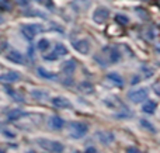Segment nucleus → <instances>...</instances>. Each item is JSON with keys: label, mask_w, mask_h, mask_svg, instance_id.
Here are the masks:
<instances>
[{"label": "nucleus", "mask_w": 160, "mask_h": 153, "mask_svg": "<svg viewBox=\"0 0 160 153\" xmlns=\"http://www.w3.org/2000/svg\"><path fill=\"white\" fill-rule=\"evenodd\" d=\"M73 48H75L78 52L83 53V55H87L90 52V42L87 39H79V41L73 42Z\"/></svg>", "instance_id": "nucleus-8"}, {"label": "nucleus", "mask_w": 160, "mask_h": 153, "mask_svg": "<svg viewBox=\"0 0 160 153\" xmlns=\"http://www.w3.org/2000/svg\"><path fill=\"white\" fill-rule=\"evenodd\" d=\"M156 49H158V51H159V52H160V42H159V44H158V45H156Z\"/></svg>", "instance_id": "nucleus-29"}, {"label": "nucleus", "mask_w": 160, "mask_h": 153, "mask_svg": "<svg viewBox=\"0 0 160 153\" xmlns=\"http://www.w3.org/2000/svg\"><path fill=\"white\" fill-rule=\"evenodd\" d=\"M7 59L10 62H13V63H18V65L25 63V56L22 55L21 52H18V51H11V52H8Z\"/></svg>", "instance_id": "nucleus-10"}, {"label": "nucleus", "mask_w": 160, "mask_h": 153, "mask_svg": "<svg viewBox=\"0 0 160 153\" xmlns=\"http://www.w3.org/2000/svg\"><path fill=\"white\" fill-rule=\"evenodd\" d=\"M97 139L100 141V142L102 143V145H111V143L114 142V139H115V136H114V134H111V132H97L96 134Z\"/></svg>", "instance_id": "nucleus-9"}, {"label": "nucleus", "mask_w": 160, "mask_h": 153, "mask_svg": "<svg viewBox=\"0 0 160 153\" xmlns=\"http://www.w3.org/2000/svg\"><path fill=\"white\" fill-rule=\"evenodd\" d=\"M159 3H160V0H159Z\"/></svg>", "instance_id": "nucleus-30"}, {"label": "nucleus", "mask_w": 160, "mask_h": 153, "mask_svg": "<svg viewBox=\"0 0 160 153\" xmlns=\"http://www.w3.org/2000/svg\"><path fill=\"white\" fill-rule=\"evenodd\" d=\"M52 104H53V107H56V108H70V101L68 100V98H65V97H53L52 98Z\"/></svg>", "instance_id": "nucleus-12"}, {"label": "nucleus", "mask_w": 160, "mask_h": 153, "mask_svg": "<svg viewBox=\"0 0 160 153\" xmlns=\"http://www.w3.org/2000/svg\"><path fill=\"white\" fill-rule=\"evenodd\" d=\"M0 2H2V4H0L2 7H4V6H6V8H7V10L10 8V4H8V0H0Z\"/></svg>", "instance_id": "nucleus-24"}, {"label": "nucleus", "mask_w": 160, "mask_h": 153, "mask_svg": "<svg viewBox=\"0 0 160 153\" xmlns=\"http://www.w3.org/2000/svg\"><path fill=\"white\" fill-rule=\"evenodd\" d=\"M148 89H145V87H139V89H133L129 91V94H128V98H129L132 103H142V101H145L148 98Z\"/></svg>", "instance_id": "nucleus-4"}, {"label": "nucleus", "mask_w": 160, "mask_h": 153, "mask_svg": "<svg viewBox=\"0 0 160 153\" xmlns=\"http://www.w3.org/2000/svg\"><path fill=\"white\" fill-rule=\"evenodd\" d=\"M108 17H110V10L105 7H98L93 13V21L97 24H102L108 20Z\"/></svg>", "instance_id": "nucleus-6"}, {"label": "nucleus", "mask_w": 160, "mask_h": 153, "mask_svg": "<svg viewBox=\"0 0 160 153\" xmlns=\"http://www.w3.org/2000/svg\"><path fill=\"white\" fill-rule=\"evenodd\" d=\"M156 108H158V104H156L155 101H148V103L143 106L142 111L146 112V114H153V112L156 111Z\"/></svg>", "instance_id": "nucleus-17"}, {"label": "nucleus", "mask_w": 160, "mask_h": 153, "mask_svg": "<svg viewBox=\"0 0 160 153\" xmlns=\"http://www.w3.org/2000/svg\"><path fill=\"white\" fill-rule=\"evenodd\" d=\"M37 47H38L39 51L44 52V51H47L48 48H49V41H48L47 38H42V39H39L38 41V45H37Z\"/></svg>", "instance_id": "nucleus-19"}, {"label": "nucleus", "mask_w": 160, "mask_h": 153, "mask_svg": "<svg viewBox=\"0 0 160 153\" xmlns=\"http://www.w3.org/2000/svg\"><path fill=\"white\" fill-rule=\"evenodd\" d=\"M128 152H136V153H138L139 149H136V148H129V149H128Z\"/></svg>", "instance_id": "nucleus-28"}, {"label": "nucleus", "mask_w": 160, "mask_h": 153, "mask_svg": "<svg viewBox=\"0 0 160 153\" xmlns=\"http://www.w3.org/2000/svg\"><path fill=\"white\" fill-rule=\"evenodd\" d=\"M22 115H24V112L21 110H13L11 112H8V120H18Z\"/></svg>", "instance_id": "nucleus-20"}, {"label": "nucleus", "mask_w": 160, "mask_h": 153, "mask_svg": "<svg viewBox=\"0 0 160 153\" xmlns=\"http://www.w3.org/2000/svg\"><path fill=\"white\" fill-rule=\"evenodd\" d=\"M79 90L82 93H86V94H91L94 91V86L91 83H88V81H82L79 84Z\"/></svg>", "instance_id": "nucleus-14"}, {"label": "nucleus", "mask_w": 160, "mask_h": 153, "mask_svg": "<svg viewBox=\"0 0 160 153\" xmlns=\"http://www.w3.org/2000/svg\"><path fill=\"white\" fill-rule=\"evenodd\" d=\"M35 2H37V3H41V4H45V6H47V4L51 6V2H49V0H35Z\"/></svg>", "instance_id": "nucleus-25"}, {"label": "nucleus", "mask_w": 160, "mask_h": 153, "mask_svg": "<svg viewBox=\"0 0 160 153\" xmlns=\"http://www.w3.org/2000/svg\"><path fill=\"white\" fill-rule=\"evenodd\" d=\"M21 80V76L17 72H6L0 75V81L3 83H17Z\"/></svg>", "instance_id": "nucleus-7"}, {"label": "nucleus", "mask_w": 160, "mask_h": 153, "mask_svg": "<svg viewBox=\"0 0 160 153\" xmlns=\"http://www.w3.org/2000/svg\"><path fill=\"white\" fill-rule=\"evenodd\" d=\"M3 132H4V135H6V136H8V138H14V136H16V134H14V132L7 131V129H4Z\"/></svg>", "instance_id": "nucleus-23"}, {"label": "nucleus", "mask_w": 160, "mask_h": 153, "mask_svg": "<svg viewBox=\"0 0 160 153\" xmlns=\"http://www.w3.org/2000/svg\"><path fill=\"white\" fill-rule=\"evenodd\" d=\"M86 152H97V149L96 148H87L86 149Z\"/></svg>", "instance_id": "nucleus-27"}, {"label": "nucleus", "mask_w": 160, "mask_h": 153, "mask_svg": "<svg viewBox=\"0 0 160 153\" xmlns=\"http://www.w3.org/2000/svg\"><path fill=\"white\" fill-rule=\"evenodd\" d=\"M88 132V125L83 122H70L69 124V134L75 139H80Z\"/></svg>", "instance_id": "nucleus-1"}, {"label": "nucleus", "mask_w": 160, "mask_h": 153, "mask_svg": "<svg viewBox=\"0 0 160 153\" xmlns=\"http://www.w3.org/2000/svg\"><path fill=\"white\" fill-rule=\"evenodd\" d=\"M37 143H38L42 149L49 151V152L58 153V152H63L65 151L63 145H62L61 142H58V141H49V139H42V138H39V139H37Z\"/></svg>", "instance_id": "nucleus-2"}, {"label": "nucleus", "mask_w": 160, "mask_h": 153, "mask_svg": "<svg viewBox=\"0 0 160 153\" xmlns=\"http://www.w3.org/2000/svg\"><path fill=\"white\" fill-rule=\"evenodd\" d=\"M115 20L119 22V24H122V25H127L128 22H129V18H128V17H125V16H121V14H117Z\"/></svg>", "instance_id": "nucleus-22"}, {"label": "nucleus", "mask_w": 160, "mask_h": 153, "mask_svg": "<svg viewBox=\"0 0 160 153\" xmlns=\"http://www.w3.org/2000/svg\"><path fill=\"white\" fill-rule=\"evenodd\" d=\"M48 125L51 126L52 129H62L65 126V121L62 120L61 117H58V115H52V117L48 120Z\"/></svg>", "instance_id": "nucleus-11"}, {"label": "nucleus", "mask_w": 160, "mask_h": 153, "mask_svg": "<svg viewBox=\"0 0 160 153\" xmlns=\"http://www.w3.org/2000/svg\"><path fill=\"white\" fill-rule=\"evenodd\" d=\"M107 77H108V80H111L114 84H117V86H122V84H124V79L121 77V75H118V73H115V72L108 73Z\"/></svg>", "instance_id": "nucleus-13"}, {"label": "nucleus", "mask_w": 160, "mask_h": 153, "mask_svg": "<svg viewBox=\"0 0 160 153\" xmlns=\"http://www.w3.org/2000/svg\"><path fill=\"white\" fill-rule=\"evenodd\" d=\"M141 125L143 126L145 129H149V131L152 132V134H155V132H156L155 126H153V125H150V124H149V121H146V120H141Z\"/></svg>", "instance_id": "nucleus-21"}, {"label": "nucleus", "mask_w": 160, "mask_h": 153, "mask_svg": "<svg viewBox=\"0 0 160 153\" xmlns=\"http://www.w3.org/2000/svg\"><path fill=\"white\" fill-rule=\"evenodd\" d=\"M44 31V27L41 24H25L21 25V32L25 38L32 39L37 34H41Z\"/></svg>", "instance_id": "nucleus-3"}, {"label": "nucleus", "mask_w": 160, "mask_h": 153, "mask_svg": "<svg viewBox=\"0 0 160 153\" xmlns=\"http://www.w3.org/2000/svg\"><path fill=\"white\" fill-rule=\"evenodd\" d=\"M107 49H108V52H110V55H108V61L110 62H118L119 58H121L118 49H117V48H107Z\"/></svg>", "instance_id": "nucleus-16"}, {"label": "nucleus", "mask_w": 160, "mask_h": 153, "mask_svg": "<svg viewBox=\"0 0 160 153\" xmlns=\"http://www.w3.org/2000/svg\"><path fill=\"white\" fill-rule=\"evenodd\" d=\"M38 73H39V76H42L44 79H48V80H55L56 79V75H53V73L45 70L44 67H38Z\"/></svg>", "instance_id": "nucleus-18"}, {"label": "nucleus", "mask_w": 160, "mask_h": 153, "mask_svg": "<svg viewBox=\"0 0 160 153\" xmlns=\"http://www.w3.org/2000/svg\"><path fill=\"white\" fill-rule=\"evenodd\" d=\"M65 55H68V48L65 47L63 44H58L52 52L44 56V59L45 61H56V59L62 58V56H65Z\"/></svg>", "instance_id": "nucleus-5"}, {"label": "nucleus", "mask_w": 160, "mask_h": 153, "mask_svg": "<svg viewBox=\"0 0 160 153\" xmlns=\"http://www.w3.org/2000/svg\"><path fill=\"white\" fill-rule=\"evenodd\" d=\"M75 69H76V62L73 61V59L66 61V62H63V63H62V70H63L65 73H72Z\"/></svg>", "instance_id": "nucleus-15"}, {"label": "nucleus", "mask_w": 160, "mask_h": 153, "mask_svg": "<svg viewBox=\"0 0 160 153\" xmlns=\"http://www.w3.org/2000/svg\"><path fill=\"white\" fill-rule=\"evenodd\" d=\"M17 3H18V4H21V6H24V4H27L28 2H30V0H16Z\"/></svg>", "instance_id": "nucleus-26"}]
</instances>
